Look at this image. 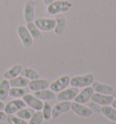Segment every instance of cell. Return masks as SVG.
<instances>
[{
	"label": "cell",
	"instance_id": "1",
	"mask_svg": "<svg viewBox=\"0 0 116 124\" xmlns=\"http://www.w3.org/2000/svg\"><path fill=\"white\" fill-rule=\"evenodd\" d=\"M72 7V2H70L68 0H57V1H54L52 4L47 6L46 12L51 16H55V15L67 12Z\"/></svg>",
	"mask_w": 116,
	"mask_h": 124
},
{
	"label": "cell",
	"instance_id": "2",
	"mask_svg": "<svg viewBox=\"0 0 116 124\" xmlns=\"http://www.w3.org/2000/svg\"><path fill=\"white\" fill-rule=\"evenodd\" d=\"M94 82V75L92 73H86L83 75L74 76L70 80V85L75 88H85L91 86Z\"/></svg>",
	"mask_w": 116,
	"mask_h": 124
},
{
	"label": "cell",
	"instance_id": "3",
	"mask_svg": "<svg viewBox=\"0 0 116 124\" xmlns=\"http://www.w3.org/2000/svg\"><path fill=\"white\" fill-rule=\"evenodd\" d=\"M71 77L69 75H62L58 79L54 81L53 83L49 84V89L53 91L54 93H60L61 91L66 89L70 84Z\"/></svg>",
	"mask_w": 116,
	"mask_h": 124
},
{
	"label": "cell",
	"instance_id": "4",
	"mask_svg": "<svg viewBox=\"0 0 116 124\" xmlns=\"http://www.w3.org/2000/svg\"><path fill=\"white\" fill-rule=\"evenodd\" d=\"M17 35H18V37L20 38L22 45H24L25 48H29L33 45V40L34 39L31 36L30 33L28 32L25 25L21 24L17 27Z\"/></svg>",
	"mask_w": 116,
	"mask_h": 124
},
{
	"label": "cell",
	"instance_id": "5",
	"mask_svg": "<svg viewBox=\"0 0 116 124\" xmlns=\"http://www.w3.org/2000/svg\"><path fill=\"white\" fill-rule=\"evenodd\" d=\"M26 106V104L25 103L23 99H16V100L10 101H8L4 108V111L7 115H13L16 114L19 110L23 109Z\"/></svg>",
	"mask_w": 116,
	"mask_h": 124
},
{
	"label": "cell",
	"instance_id": "6",
	"mask_svg": "<svg viewBox=\"0 0 116 124\" xmlns=\"http://www.w3.org/2000/svg\"><path fill=\"white\" fill-rule=\"evenodd\" d=\"M22 99L25 101V103L26 104V106L33 109L34 111L42 110V109H43V106H44L43 101L38 99L37 97H35L34 94H27L26 93L25 95L22 97Z\"/></svg>",
	"mask_w": 116,
	"mask_h": 124
},
{
	"label": "cell",
	"instance_id": "7",
	"mask_svg": "<svg viewBox=\"0 0 116 124\" xmlns=\"http://www.w3.org/2000/svg\"><path fill=\"white\" fill-rule=\"evenodd\" d=\"M71 101H59L53 106L52 109V118L57 119L62 114L66 113L71 110Z\"/></svg>",
	"mask_w": 116,
	"mask_h": 124
},
{
	"label": "cell",
	"instance_id": "8",
	"mask_svg": "<svg viewBox=\"0 0 116 124\" xmlns=\"http://www.w3.org/2000/svg\"><path fill=\"white\" fill-rule=\"evenodd\" d=\"M71 110L75 114L81 118H90L92 115V111L84 104H81L78 102H72L71 103Z\"/></svg>",
	"mask_w": 116,
	"mask_h": 124
},
{
	"label": "cell",
	"instance_id": "9",
	"mask_svg": "<svg viewBox=\"0 0 116 124\" xmlns=\"http://www.w3.org/2000/svg\"><path fill=\"white\" fill-rule=\"evenodd\" d=\"M34 23L38 29L43 32L53 31L55 26V19L53 18H38Z\"/></svg>",
	"mask_w": 116,
	"mask_h": 124
},
{
	"label": "cell",
	"instance_id": "10",
	"mask_svg": "<svg viewBox=\"0 0 116 124\" xmlns=\"http://www.w3.org/2000/svg\"><path fill=\"white\" fill-rule=\"evenodd\" d=\"M78 93V88H75V87L66 88V89L61 91L60 93H58L56 99L59 101H73L76 97Z\"/></svg>",
	"mask_w": 116,
	"mask_h": 124
},
{
	"label": "cell",
	"instance_id": "11",
	"mask_svg": "<svg viewBox=\"0 0 116 124\" xmlns=\"http://www.w3.org/2000/svg\"><path fill=\"white\" fill-rule=\"evenodd\" d=\"M94 93V91L92 88V86H88L85 88H83V91L79 92L76 95L74 101L75 102H78L81 104H86L88 101H90L92 94Z\"/></svg>",
	"mask_w": 116,
	"mask_h": 124
},
{
	"label": "cell",
	"instance_id": "12",
	"mask_svg": "<svg viewBox=\"0 0 116 124\" xmlns=\"http://www.w3.org/2000/svg\"><path fill=\"white\" fill-rule=\"evenodd\" d=\"M35 1L34 0H28L25 3L24 7V18L25 22H33L34 20L35 16Z\"/></svg>",
	"mask_w": 116,
	"mask_h": 124
},
{
	"label": "cell",
	"instance_id": "13",
	"mask_svg": "<svg viewBox=\"0 0 116 124\" xmlns=\"http://www.w3.org/2000/svg\"><path fill=\"white\" fill-rule=\"evenodd\" d=\"M49 84L50 83H49V82H48L47 80L38 78V79L29 81L27 87L32 92H37V91L48 89L49 88Z\"/></svg>",
	"mask_w": 116,
	"mask_h": 124
},
{
	"label": "cell",
	"instance_id": "14",
	"mask_svg": "<svg viewBox=\"0 0 116 124\" xmlns=\"http://www.w3.org/2000/svg\"><path fill=\"white\" fill-rule=\"evenodd\" d=\"M55 34L56 35H62L65 31V28L67 25V21L64 14L55 15Z\"/></svg>",
	"mask_w": 116,
	"mask_h": 124
},
{
	"label": "cell",
	"instance_id": "15",
	"mask_svg": "<svg viewBox=\"0 0 116 124\" xmlns=\"http://www.w3.org/2000/svg\"><path fill=\"white\" fill-rule=\"evenodd\" d=\"M113 95H106V94H101V93H94L92 94L91 101L93 102L99 104L101 106H107V105H111L113 101Z\"/></svg>",
	"mask_w": 116,
	"mask_h": 124
},
{
	"label": "cell",
	"instance_id": "16",
	"mask_svg": "<svg viewBox=\"0 0 116 124\" xmlns=\"http://www.w3.org/2000/svg\"><path fill=\"white\" fill-rule=\"evenodd\" d=\"M93 89L94 93H101V94H106V95H112L113 93V88L109 84H104V83H99V82H93L91 85Z\"/></svg>",
	"mask_w": 116,
	"mask_h": 124
},
{
	"label": "cell",
	"instance_id": "17",
	"mask_svg": "<svg viewBox=\"0 0 116 124\" xmlns=\"http://www.w3.org/2000/svg\"><path fill=\"white\" fill-rule=\"evenodd\" d=\"M34 95L35 97H37L38 99H40L41 101H54L56 98L55 93H54L53 91L50 89H44L42 91H37V92H34Z\"/></svg>",
	"mask_w": 116,
	"mask_h": 124
},
{
	"label": "cell",
	"instance_id": "18",
	"mask_svg": "<svg viewBox=\"0 0 116 124\" xmlns=\"http://www.w3.org/2000/svg\"><path fill=\"white\" fill-rule=\"evenodd\" d=\"M23 70V66L21 64H16V65L12 66L11 68L6 71L4 73V78L7 80H10L13 78H16L17 76L21 74V72Z\"/></svg>",
	"mask_w": 116,
	"mask_h": 124
},
{
	"label": "cell",
	"instance_id": "19",
	"mask_svg": "<svg viewBox=\"0 0 116 124\" xmlns=\"http://www.w3.org/2000/svg\"><path fill=\"white\" fill-rule=\"evenodd\" d=\"M10 83L9 80L4 79L0 82V101L7 100V98L9 96V91H10Z\"/></svg>",
	"mask_w": 116,
	"mask_h": 124
},
{
	"label": "cell",
	"instance_id": "20",
	"mask_svg": "<svg viewBox=\"0 0 116 124\" xmlns=\"http://www.w3.org/2000/svg\"><path fill=\"white\" fill-rule=\"evenodd\" d=\"M101 113L105 118H107L109 121L116 122V110L114 108H113L111 105L102 106Z\"/></svg>",
	"mask_w": 116,
	"mask_h": 124
},
{
	"label": "cell",
	"instance_id": "21",
	"mask_svg": "<svg viewBox=\"0 0 116 124\" xmlns=\"http://www.w3.org/2000/svg\"><path fill=\"white\" fill-rule=\"evenodd\" d=\"M11 87H18V88H25L28 85L29 80L26 79L24 76H17L16 78L9 80Z\"/></svg>",
	"mask_w": 116,
	"mask_h": 124
},
{
	"label": "cell",
	"instance_id": "22",
	"mask_svg": "<svg viewBox=\"0 0 116 124\" xmlns=\"http://www.w3.org/2000/svg\"><path fill=\"white\" fill-rule=\"evenodd\" d=\"M26 28H27L28 32L30 33L31 36L33 39L36 40V41H40L42 39V34L41 31L38 29V27L34 24V22H29L26 24Z\"/></svg>",
	"mask_w": 116,
	"mask_h": 124
},
{
	"label": "cell",
	"instance_id": "23",
	"mask_svg": "<svg viewBox=\"0 0 116 124\" xmlns=\"http://www.w3.org/2000/svg\"><path fill=\"white\" fill-rule=\"evenodd\" d=\"M21 75L25 77L29 81L40 78L39 72L37 71H35L34 69H32V68H23L22 72H21Z\"/></svg>",
	"mask_w": 116,
	"mask_h": 124
},
{
	"label": "cell",
	"instance_id": "24",
	"mask_svg": "<svg viewBox=\"0 0 116 124\" xmlns=\"http://www.w3.org/2000/svg\"><path fill=\"white\" fill-rule=\"evenodd\" d=\"M34 110L31 108H23L17 111L16 113V116H17L18 118H20L22 120H25V121H29L31 119V117L33 116Z\"/></svg>",
	"mask_w": 116,
	"mask_h": 124
},
{
	"label": "cell",
	"instance_id": "25",
	"mask_svg": "<svg viewBox=\"0 0 116 124\" xmlns=\"http://www.w3.org/2000/svg\"><path fill=\"white\" fill-rule=\"evenodd\" d=\"M52 109H53V104L49 101H44V106L42 109V113L44 117V121H50L52 118Z\"/></svg>",
	"mask_w": 116,
	"mask_h": 124
},
{
	"label": "cell",
	"instance_id": "26",
	"mask_svg": "<svg viewBox=\"0 0 116 124\" xmlns=\"http://www.w3.org/2000/svg\"><path fill=\"white\" fill-rule=\"evenodd\" d=\"M26 94V92L24 88H18V87H11L9 91V96L12 98H22Z\"/></svg>",
	"mask_w": 116,
	"mask_h": 124
},
{
	"label": "cell",
	"instance_id": "27",
	"mask_svg": "<svg viewBox=\"0 0 116 124\" xmlns=\"http://www.w3.org/2000/svg\"><path fill=\"white\" fill-rule=\"evenodd\" d=\"M44 121V120L43 117L42 110H36V111H34L33 116L28 121V124H42Z\"/></svg>",
	"mask_w": 116,
	"mask_h": 124
},
{
	"label": "cell",
	"instance_id": "28",
	"mask_svg": "<svg viewBox=\"0 0 116 124\" xmlns=\"http://www.w3.org/2000/svg\"><path fill=\"white\" fill-rule=\"evenodd\" d=\"M7 121L8 124H28L27 121L22 120L20 118H18L16 115H7Z\"/></svg>",
	"mask_w": 116,
	"mask_h": 124
},
{
	"label": "cell",
	"instance_id": "29",
	"mask_svg": "<svg viewBox=\"0 0 116 124\" xmlns=\"http://www.w3.org/2000/svg\"><path fill=\"white\" fill-rule=\"evenodd\" d=\"M86 104H87V107L92 111V113H101V111H102V106L101 105L93 102L92 101H91V102L88 101Z\"/></svg>",
	"mask_w": 116,
	"mask_h": 124
},
{
	"label": "cell",
	"instance_id": "30",
	"mask_svg": "<svg viewBox=\"0 0 116 124\" xmlns=\"http://www.w3.org/2000/svg\"><path fill=\"white\" fill-rule=\"evenodd\" d=\"M7 114L4 110H0V121H7Z\"/></svg>",
	"mask_w": 116,
	"mask_h": 124
},
{
	"label": "cell",
	"instance_id": "31",
	"mask_svg": "<svg viewBox=\"0 0 116 124\" xmlns=\"http://www.w3.org/2000/svg\"><path fill=\"white\" fill-rule=\"evenodd\" d=\"M54 1H55V0H43V2H44V4L45 6H49V5L53 3Z\"/></svg>",
	"mask_w": 116,
	"mask_h": 124
},
{
	"label": "cell",
	"instance_id": "32",
	"mask_svg": "<svg viewBox=\"0 0 116 124\" xmlns=\"http://www.w3.org/2000/svg\"><path fill=\"white\" fill-rule=\"evenodd\" d=\"M5 105L6 104L4 103L3 101H0V110H4V108H5Z\"/></svg>",
	"mask_w": 116,
	"mask_h": 124
},
{
	"label": "cell",
	"instance_id": "33",
	"mask_svg": "<svg viewBox=\"0 0 116 124\" xmlns=\"http://www.w3.org/2000/svg\"><path fill=\"white\" fill-rule=\"evenodd\" d=\"M111 106L113 107V108H114L116 110V99H113V102H112V104H111Z\"/></svg>",
	"mask_w": 116,
	"mask_h": 124
},
{
	"label": "cell",
	"instance_id": "34",
	"mask_svg": "<svg viewBox=\"0 0 116 124\" xmlns=\"http://www.w3.org/2000/svg\"><path fill=\"white\" fill-rule=\"evenodd\" d=\"M112 95H113V97L114 98V99H116V90H114V91H113V94H112Z\"/></svg>",
	"mask_w": 116,
	"mask_h": 124
}]
</instances>
